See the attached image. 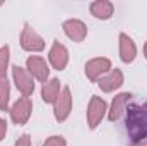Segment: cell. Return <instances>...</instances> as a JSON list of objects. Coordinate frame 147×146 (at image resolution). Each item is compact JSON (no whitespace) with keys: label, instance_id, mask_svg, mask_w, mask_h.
<instances>
[{"label":"cell","instance_id":"cell-23","mask_svg":"<svg viewBox=\"0 0 147 146\" xmlns=\"http://www.w3.org/2000/svg\"><path fill=\"white\" fill-rule=\"evenodd\" d=\"M0 5H2V2H0Z\"/></svg>","mask_w":147,"mask_h":146},{"label":"cell","instance_id":"cell-13","mask_svg":"<svg viewBox=\"0 0 147 146\" xmlns=\"http://www.w3.org/2000/svg\"><path fill=\"white\" fill-rule=\"evenodd\" d=\"M101 91L105 93H113L115 89H118L123 84V72L120 69H111L108 74H105L99 81H98Z\"/></svg>","mask_w":147,"mask_h":146},{"label":"cell","instance_id":"cell-21","mask_svg":"<svg viewBox=\"0 0 147 146\" xmlns=\"http://www.w3.org/2000/svg\"><path fill=\"white\" fill-rule=\"evenodd\" d=\"M132 146H147V139L146 141H139V143H132Z\"/></svg>","mask_w":147,"mask_h":146},{"label":"cell","instance_id":"cell-7","mask_svg":"<svg viewBox=\"0 0 147 146\" xmlns=\"http://www.w3.org/2000/svg\"><path fill=\"white\" fill-rule=\"evenodd\" d=\"M110 71H111V60L106 59V57H96V59H91L86 64V76L92 83H98Z\"/></svg>","mask_w":147,"mask_h":146},{"label":"cell","instance_id":"cell-19","mask_svg":"<svg viewBox=\"0 0 147 146\" xmlns=\"http://www.w3.org/2000/svg\"><path fill=\"white\" fill-rule=\"evenodd\" d=\"M14 146H31V136H29V134H22V136L16 141Z\"/></svg>","mask_w":147,"mask_h":146},{"label":"cell","instance_id":"cell-20","mask_svg":"<svg viewBox=\"0 0 147 146\" xmlns=\"http://www.w3.org/2000/svg\"><path fill=\"white\" fill-rule=\"evenodd\" d=\"M5 134H7V122L3 119H0V141L5 138Z\"/></svg>","mask_w":147,"mask_h":146},{"label":"cell","instance_id":"cell-9","mask_svg":"<svg viewBox=\"0 0 147 146\" xmlns=\"http://www.w3.org/2000/svg\"><path fill=\"white\" fill-rule=\"evenodd\" d=\"M48 60H50L53 69L63 71L67 67V64H69V50H67V46L55 40L50 52H48Z\"/></svg>","mask_w":147,"mask_h":146},{"label":"cell","instance_id":"cell-1","mask_svg":"<svg viewBox=\"0 0 147 146\" xmlns=\"http://www.w3.org/2000/svg\"><path fill=\"white\" fill-rule=\"evenodd\" d=\"M125 127L132 143L147 139V103L130 105L125 112Z\"/></svg>","mask_w":147,"mask_h":146},{"label":"cell","instance_id":"cell-8","mask_svg":"<svg viewBox=\"0 0 147 146\" xmlns=\"http://www.w3.org/2000/svg\"><path fill=\"white\" fill-rule=\"evenodd\" d=\"M26 69H28V72L31 74L34 79H38L39 83H46L48 81V76H50V67H48V64H46V60L43 59V57H39V55H31V57H28V60H26Z\"/></svg>","mask_w":147,"mask_h":146},{"label":"cell","instance_id":"cell-2","mask_svg":"<svg viewBox=\"0 0 147 146\" xmlns=\"http://www.w3.org/2000/svg\"><path fill=\"white\" fill-rule=\"evenodd\" d=\"M106 112H108V105H106V102H105L101 96H96V95L91 96L89 105H87V112H86L87 127H89L91 131L96 129V127L101 124V120L105 119Z\"/></svg>","mask_w":147,"mask_h":146},{"label":"cell","instance_id":"cell-18","mask_svg":"<svg viewBox=\"0 0 147 146\" xmlns=\"http://www.w3.org/2000/svg\"><path fill=\"white\" fill-rule=\"evenodd\" d=\"M43 146H67V141H65V138H62V136H50Z\"/></svg>","mask_w":147,"mask_h":146},{"label":"cell","instance_id":"cell-14","mask_svg":"<svg viewBox=\"0 0 147 146\" xmlns=\"http://www.w3.org/2000/svg\"><path fill=\"white\" fill-rule=\"evenodd\" d=\"M89 10H91V14L96 19L106 21V19H110L111 16H113L115 5H113V2H110V0H96V2H92L89 5Z\"/></svg>","mask_w":147,"mask_h":146},{"label":"cell","instance_id":"cell-3","mask_svg":"<svg viewBox=\"0 0 147 146\" xmlns=\"http://www.w3.org/2000/svg\"><path fill=\"white\" fill-rule=\"evenodd\" d=\"M72 112V93L69 86H63L58 98L53 103V115L58 122H65Z\"/></svg>","mask_w":147,"mask_h":146},{"label":"cell","instance_id":"cell-12","mask_svg":"<svg viewBox=\"0 0 147 146\" xmlns=\"http://www.w3.org/2000/svg\"><path fill=\"white\" fill-rule=\"evenodd\" d=\"M118 40H120V59H121V62H125V64L134 62L135 57H137V45H135V41L127 33H120Z\"/></svg>","mask_w":147,"mask_h":146},{"label":"cell","instance_id":"cell-17","mask_svg":"<svg viewBox=\"0 0 147 146\" xmlns=\"http://www.w3.org/2000/svg\"><path fill=\"white\" fill-rule=\"evenodd\" d=\"M9 59H10V48H9V45L0 46V79H7Z\"/></svg>","mask_w":147,"mask_h":146},{"label":"cell","instance_id":"cell-10","mask_svg":"<svg viewBox=\"0 0 147 146\" xmlns=\"http://www.w3.org/2000/svg\"><path fill=\"white\" fill-rule=\"evenodd\" d=\"M62 28H63V33L70 38L72 41H75V43L84 41L86 36H87V26L80 19H67L62 24Z\"/></svg>","mask_w":147,"mask_h":146},{"label":"cell","instance_id":"cell-5","mask_svg":"<svg viewBox=\"0 0 147 146\" xmlns=\"http://www.w3.org/2000/svg\"><path fill=\"white\" fill-rule=\"evenodd\" d=\"M12 77L16 83V88L21 91L22 96H31L34 93V77L28 72V69L21 67V65H14L12 67Z\"/></svg>","mask_w":147,"mask_h":146},{"label":"cell","instance_id":"cell-16","mask_svg":"<svg viewBox=\"0 0 147 146\" xmlns=\"http://www.w3.org/2000/svg\"><path fill=\"white\" fill-rule=\"evenodd\" d=\"M9 100H10V83L7 79H0V110H9Z\"/></svg>","mask_w":147,"mask_h":146},{"label":"cell","instance_id":"cell-4","mask_svg":"<svg viewBox=\"0 0 147 146\" xmlns=\"http://www.w3.org/2000/svg\"><path fill=\"white\" fill-rule=\"evenodd\" d=\"M9 113H10V119L16 126H24L31 113H33V102L28 98V96H21L10 108H9Z\"/></svg>","mask_w":147,"mask_h":146},{"label":"cell","instance_id":"cell-15","mask_svg":"<svg viewBox=\"0 0 147 146\" xmlns=\"http://www.w3.org/2000/svg\"><path fill=\"white\" fill-rule=\"evenodd\" d=\"M60 91H62L60 81L57 77H53V79H50V81H46L43 84V88H41V100L45 103H55V100L58 98Z\"/></svg>","mask_w":147,"mask_h":146},{"label":"cell","instance_id":"cell-11","mask_svg":"<svg viewBox=\"0 0 147 146\" xmlns=\"http://www.w3.org/2000/svg\"><path fill=\"white\" fill-rule=\"evenodd\" d=\"M132 100V93H120L113 98L111 107L108 110V120L110 122H116L125 112H127V105Z\"/></svg>","mask_w":147,"mask_h":146},{"label":"cell","instance_id":"cell-22","mask_svg":"<svg viewBox=\"0 0 147 146\" xmlns=\"http://www.w3.org/2000/svg\"><path fill=\"white\" fill-rule=\"evenodd\" d=\"M144 57L147 59V41H146V45H144Z\"/></svg>","mask_w":147,"mask_h":146},{"label":"cell","instance_id":"cell-6","mask_svg":"<svg viewBox=\"0 0 147 146\" xmlns=\"http://www.w3.org/2000/svg\"><path fill=\"white\" fill-rule=\"evenodd\" d=\"M21 46L26 52H43L45 50V41L38 35L36 29H33L29 24H24L21 31Z\"/></svg>","mask_w":147,"mask_h":146}]
</instances>
